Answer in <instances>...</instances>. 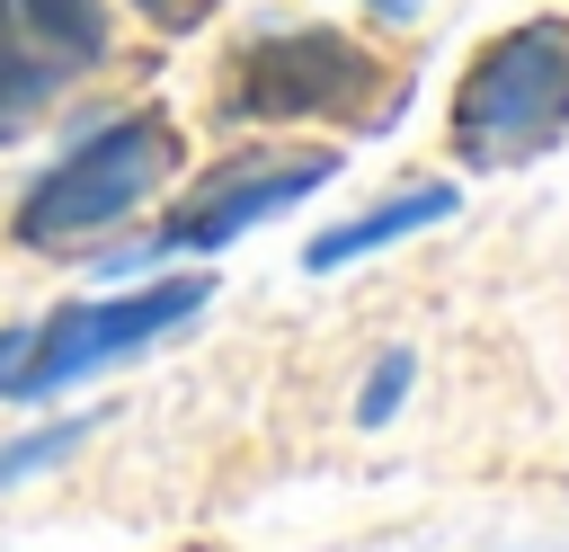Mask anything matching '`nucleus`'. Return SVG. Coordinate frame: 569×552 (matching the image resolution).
<instances>
[{
  "mask_svg": "<svg viewBox=\"0 0 569 552\" xmlns=\"http://www.w3.org/2000/svg\"><path fill=\"white\" fill-rule=\"evenodd\" d=\"M569 134V18H525L480 45V62L453 89V151L480 169L533 160Z\"/></svg>",
  "mask_w": 569,
  "mask_h": 552,
  "instance_id": "nucleus-1",
  "label": "nucleus"
},
{
  "mask_svg": "<svg viewBox=\"0 0 569 552\" xmlns=\"http://www.w3.org/2000/svg\"><path fill=\"white\" fill-rule=\"evenodd\" d=\"M169 169H178V134H169V116H151V107H142V116H116V125L80 134V142L27 187V205H18V240H36V249H71V240L124 223Z\"/></svg>",
  "mask_w": 569,
  "mask_h": 552,
  "instance_id": "nucleus-2",
  "label": "nucleus"
},
{
  "mask_svg": "<svg viewBox=\"0 0 569 552\" xmlns=\"http://www.w3.org/2000/svg\"><path fill=\"white\" fill-rule=\"evenodd\" d=\"M204 294H213V276H160V285H142V294L62 303L44 329H27L0 401H44V392H62V383H80V374H98V365H116V356H142L160 329H178L187 312H204Z\"/></svg>",
  "mask_w": 569,
  "mask_h": 552,
  "instance_id": "nucleus-3",
  "label": "nucleus"
},
{
  "mask_svg": "<svg viewBox=\"0 0 569 552\" xmlns=\"http://www.w3.org/2000/svg\"><path fill=\"white\" fill-rule=\"evenodd\" d=\"M373 89V53L338 27H284L258 36L231 71V107L267 116V125H302V116H356Z\"/></svg>",
  "mask_w": 569,
  "mask_h": 552,
  "instance_id": "nucleus-4",
  "label": "nucleus"
},
{
  "mask_svg": "<svg viewBox=\"0 0 569 552\" xmlns=\"http://www.w3.org/2000/svg\"><path fill=\"white\" fill-rule=\"evenodd\" d=\"M338 178V151H267V160H231L222 178H204L160 231H151V258H178V249H222L240 240L249 223H276L284 205L320 196Z\"/></svg>",
  "mask_w": 569,
  "mask_h": 552,
  "instance_id": "nucleus-5",
  "label": "nucleus"
},
{
  "mask_svg": "<svg viewBox=\"0 0 569 552\" xmlns=\"http://www.w3.org/2000/svg\"><path fill=\"white\" fill-rule=\"evenodd\" d=\"M462 205V187L453 178H427V187H400V196H382L373 214H356V223H338V231H320L311 249H302V267L311 276H329V267H347V258H365V249H391V240H409V231H427V223H445Z\"/></svg>",
  "mask_w": 569,
  "mask_h": 552,
  "instance_id": "nucleus-6",
  "label": "nucleus"
},
{
  "mask_svg": "<svg viewBox=\"0 0 569 552\" xmlns=\"http://www.w3.org/2000/svg\"><path fill=\"white\" fill-rule=\"evenodd\" d=\"M0 18L53 62V71H89L107 53V9L98 0H0Z\"/></svg>",
  "mask_w": 569,
  "mask_h": 552,
  "instance_id": "nucleus-7",
  "label": "nucleus"
},
{
  "mask_svg": "<svg viewBox=\"0 0 569 552\" xmlns=\"http://www.w3.org/2000/svg\"><path fill=\"white\" fill-rule=\"evenodd\" d=\"M53 80H62V71H53V62H44V53H36V45L0 18V142H9V134L44 107V98H53Z\"/></svg>",
  "mask_w": 569,
  "mask_h": 552,
  "instance_id": "nucleus-8",
  "label": "nucleus"
},
{
  "mask_svg": "<svg viewBox=\"0 0 569 552\" xmlns=\"http://www.w3.org/2000/svg\"><path fill=\"white\" fill-rule=\"evenodd\" d=\"M89 436V418H62V427H44V436H9L0 445V481H18V472H44V463H62L71 445Z\"/></svg>",
  "mask_w": 569,
  "mask_h": 552,
  "instance_id": "nucleus-9",
  "label": "nucleus"
},
{
  "mask_svg": "<svg viewBox=\"0 0 569 552\" xmlns=\"http://www.w3.org/2000/svg\"><path fill=\"white\" fill-rule=\"evenodd\" d=\"M409 383H418V356H409V347H391V356L365 374V401H356V418H365V427H382V418L400 410V392H409Z\"/></svg>",
  "mask_w": 569,
  "mask_h": 552,
  "instance_id": "nucleus-10",
  "label": "nucleus"
},
{
  "mask_svg": "<svg viewBox=\"0 0 569 552\" xmlns=\"http://www.w3.org/2000/svg\"><path fill=\"white\" fill-rule=\"evenodd\" d=\"M142 9H160V18H169V9H178V0H142Z\"/></svg>",
  "mask_w": 569,
  "mask_h": 552,
  "instance_id": "nucleus-11",
  "label": "nucleus"
},
{
  "mask_svg": "<svg viewBox=\"0 0 569 552\" xmlns=\"http://www.w3.org/2000/svg\"><path fill=\"white\" fill-rule=\"evenodd\" d=\"M373 9H409V0H373Z\"/></svg>",
  "mask_w": 569,
  "mask_h": 552,
  "instance_id": "nucleus-12",
  "label": "nucleus"
}]
</instances>
